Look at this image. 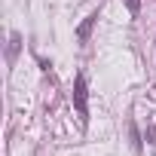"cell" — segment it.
<instances>
[{
	"label": "cell",
	"mask_w": 156,
	"mask_h": 156,
	"mask_svg": "<svg viewBox=\"0 0 156 156\" xmlns=\"http://www.w3.org/2000/svg\"><path fill=\"white\" fill-rule=\"evenodd\" d=\"M95 22H98V12H92L80 28H76V40H80V43H86L89 40V34H92V28H95Z\"/></svg>",
	"instance_id": "cell-2"
},
{
	"label": "cell",
	"mask_w": 156,
	"mask_h": 156,
	"mask_svg": "<svg viewBox=\"0 0 156 156\" xmlns=\"http://www.w3.org/2000/svg\"><path fill=\"white\" fill-rule=\"evenodd\" d=\"M126 6H129L132 16H138V12H141V0H126Z\"/></svg>",
	"instance_id": "cell-4"
},
{
	"label": "cell",
	"mask_w": 156,
	"mask_h": 156,
	"mask_svg": "<svg viewBox=\"0 0 156 156\" xmlns=\"http://www.w3.org/2000/svg\"><path fill=\"white\" fill-rule=\"evenodd\" d=\"M129 132H132V141H135V150H141V138H138V129H135V122H129Z\"/></svg>",
	"instance_id": "cell-5"
},
{
	"label": "cell",
	"mask_w": 156,
	"mask_h": 156,
	"mask_svg": "<svg viewBox=\"0 0 156 156\" xmlns=\"http://www.w3.org/2000/svg\"><path fill=\"white\" fill-rule=\"evenodd\" d=\"M19 46H22V37H19V34H12V37H9V61L16 58V52H19Z\"/></svg>",
	"instance_id": "cell-3"
},
{
	"label": "cell",
	"mask_w": 156,
	"mask_h": 156,
	"mask_svg": "<svg viewBox=\"0 0 156 156\" xmlns=\"http://www.w3.org/2000/svg\"><path fill=\"white\" fill-rule=\"evenodd\" d=\"M73 104H76V113L86 122L89 119V104H86V76L83 73H76V80H73Z\"/></svg>",
	"instance_id": "cell-1"
}]
</instances>
